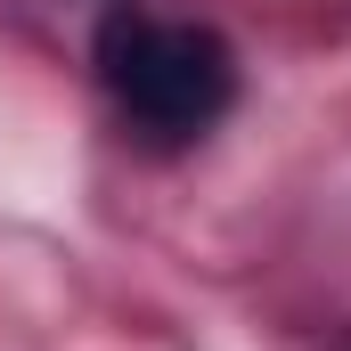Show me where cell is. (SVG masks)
<instances>
[{
	"label": "cell",
	"instance_id": "obj_1",
	"mask_svg": "<svg viewBox=\"0 0 351 351\" xmlns=\"http://www.w3.org/2000/svg\"><path fill=\"white\" fill-rule=\"evenodd\" d=\"M90 58H98L106 98L156 139H196L237 106V49L213 25H188V16L106 8Z\"/></svg>",
	"mask_w": 351,
	"mask_h": 351
}]
</instances>
